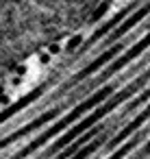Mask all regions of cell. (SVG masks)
<instances>
[{
	"instance_id": "obj_1",
	"label": "cell",
	"mask_w": 150,
	"mask_h": 159,
	"mask_svg": "<svg viewBox=\"0 0 150 159\" xmlns=\"http://www.w3.org/2000/svg\"><path fill=\"white\" fill-rule=\"evenodd\" d=\"M63 0H0V85L50 37Z\"/></svg>"
}]
</instances>
